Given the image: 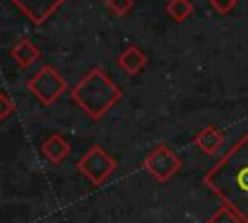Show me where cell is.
Here are the masks:
<instances>
[{"label": "cell", "mask_w": 248, "mask_h": 223, "mask_svg": "<svg viewBox=\"0 0 248 223\" xmlns=\"http://www.w3.org/2000/svg\"><path fill=\"white\" fill-rule=\"evenodd\" d=\"M16 112V103L10 95L6 93H0V120H6L10 118L12 114Z\"/></svg>", "instance_id": "obj_14"}, {"label": "cell", "mask_w": 248, "mask_h": 223, "mask_svg": "<svg viewBox=\"0 0 248 223\" xmlns=\"http://www.w3.org/2000/svg\"><path fill=\"white\" fill-rule=\"evenodd\" d=\"M205 223H244V221L240 219V215L232 207H229L227 204H223V206H219L215 209V213Z\"/></svg>", "instance_id": "obj_12"}, {"label": "cell", "mask_w": 248, "mask_h": 223, "mask_svg": "<svg viewBox=\"0 0 248 223\" xmlns=\"http://www.w3.org/2000/svg\"><path fill=\"white\" fill-rule=\"evenodd\" d=\"M165 10L174 21H184L194 14V4L190 0H169Z\"/></svg>", "instance_id": "obj_11"}, {"label": "cell", "mask_w": 248, "mask_h": 223, "mask_svg": "<svg viewBox=\"0 0 248 223\" xmlns=\"http://www.w3.org/2000/svg\"><path fill=\"white\" fill-rule=\"evenodd\" d=\"M203 184L248 223V132L205 173Z\"/></svg>", "instance_id": "obj_1"}, {"label": "cell", "mask_w": 248, "mask_h": 223, "mask_svg": "<svg viewBox=\"0 0 248 223\" xmlns=\"http://www.w3.org/2000/svg\"><path fill=\"white\" fill-rule=\"evenodd\" d=\"M105 4L114 16H126L134 8V0H107Z\"/></svg>", "instance_id": "obj_13"}, {"label": "cell", "mask_w": 248, "mask_h": 223, "mask_svg": "<svg viewBox=\"0 0 248 223\" xmlns=\"http://www.w3.org/2000/svg\"><path fill=\"white\" fill-rule=\"evenodd\" d=\"M143 169L157 182H169L182 169V161L167 143H157L143 159Z\"/></svg>", "instance_id": "obj_5"}, {"label": "cell", "mask_w": 248, "mask_h": 223, "mask_svg": "<svg viewBox=\"0 0 248 223\" xmlns=\"http://www.w3.org/2000/svg\"><path fill=\"white\" fill-rule=\"evenodd\" d=\"M16 8L35 25L45 23L66 0H12Z\"/></svg>", "instance_id": "obj_6"}, {"label": "cell", "mask_w": 248, "mask_h": 223, "mask_svg": "<svg viewBox=\"0 0 248 223\" xmlns=\"http://www.w3.org/2000/svg\"><path fill=\"white\" fill-rule=\"evenodd\" d=\"M209 4H211V8H213L217 14L225 16V14H231V12L234 10L236 0H209Z\"/></svg>", "instance_id": "obj_15"}, {"label": "cell", "mask_w": 248, "mask_h": 223, "mask_svg": "<svg viewBox=\"0 0 248 223\" xmlns=\"http://www.w3.org/2000/svg\"><path fill=\"white\" fill-rule=\"evenodd\" d=\"M68 89L66 80L60 76V72L50 66L45 64L41 66L29 80H27V91L45 107L52 105L64 91Z\"/></svg>", "instance_id": "obj_3"}, {"label": "cell", "mask_w": 248, "mask_h": 223, "mask_svg": "<svg viewBox=\"0 0 248 223\" xmlns=\"http://www.w3.org/2000/svg\"><path fill=\"white\" fill-rule=\"evenodd\" d=\"M116 159L103 147L99 145H93L89 147L81 159L78 161V171L93 184V186H101L105 184L110 175L116 171Z\"/></svg>", "instance_id": "obj_4"}, {"label": "cell", "mask_w": 248, "mask_h": 223, "mask_svg": "<svg viewBox=\"0 0 248 223\" xmlns=\"http://www.w3.org/2000/svg\"><path fill=\"white\" fill-rule=\"evenodd\" d=\"M70 151H72V145H70V142L60 134V132H54V134H50L45 142H43V145H41V153L48 159V163H52V165H60L68 155H70Z\"/></svg>", "instance_id": "obj_7"}, {"label": "cell", "mask_w": 248, "mask_h": 223, "mask_svg": "<svg viewBox=\"0 0 248 223\" xmlns=\"http://www.w3.org/2000/svg\"><path fill=\"white\" fill-rule=\"evenodd\" d=\"M10 56L17 62V66L29 68V66H33V64L41 58V48H39L35 43H31L29 39H21V41H17V43L12 47Z\"/></svg>", "instance_id": "obj_10"}, {"label": "cell", "mask_w": 248, "mask_h": 223, "mask_svg": "<svg viewBox=\"0 0 248 223\" xmlns=\"http://www.w3.org/2000/svg\"><path fill=\"white\" fill-rule=\"evenodd\" d=\"M120 97V87L101 68H91L72 89V99L93 120L103 118Z\"/></svg>", "instance_id": "obj_2"}, {"label": "cell", "mask_w": 248, "mask_h": 223, "mask_svg": "<svg viewBox=\"0 0 248 223\" xmlns=\"http://www.w3.org/2000/svg\"><path fill=\"white\" fill-rule=\"evenodd\" d=\"M223 142H225V134L217 128V126H203L198 134H196V138H194V143L205 153V155H215L219 149H221V145H223Z\"/></svg>", "instance_id": "obj_8"}, {"label": "cell", "mask_w": 248, "mask_h": 223, "mask_svg": "<svg viewBox=\"0 0 248 223\" xmlns=\"http://www.w3.org/2000/svg\"><path fill=\"white\" fill-rule=\"evenodd\" d=\"M118 66H120L126 74L136 76V74H140V72L147 66V56H145V52H143L140 47L130 45V47H126V48L122 50V54L118 56Z\"/></svg>", "instance_id": "obj_9"}]
</instances>
